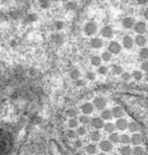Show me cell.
Instances as JSON below:
<instances>
[{
    "mask_svg": "<svg viewBox=\"0 0 148 155\" xmlns=\"http://www.w3.org/2000/svg\"><path fill=\"white\" fill-rule=\"evenodd\" d=\"M85 33L86 36H92L98 32V25L95 22H88L85 26Z\"/></svg>",
    "mask_w": 148,
    "mask_h": 155,
    "instance_id": "1",
    "label": "cell"
},
{
    "mask_svg": "<svg viewBox=\"0 0 148 155\" xmlns=\"http://www.w3.org/2000/svg\"><path fill=\"white\" fill-rule=\"evenodd\" d=\"M121 51V46L120 44L116 41H111L110 43L108 44V52L110 54H118L120 53Z\"/></svg>",
    "mask_w": 148,
    "mask_h": 155,
    "instance_id": "2",
    "label": "cell"
},
{
    "mask_svg": "<svg viewBox=\"0 0 148 155\" xmlns=\"http://www.w3.org/2000/svg\"><path fill=\"white\" fill-rule=\"evenodd\" d=\"M133 28H134V31L136 32L138 35H142V34H144L146 32V24L144 23V22H142V21L135 23Z\"/></svg>",
    "mask_w": 148,
    "mask_h": 155,
    "instance_id": "3",
    "label": "cell"
},
{
    "mask_svg": "<svg viewBox=\"0 0 148 155\" xmlns=\"http://www.w3.org/2000/svg\"><path fill=\"white\" fill-rule=\"evenodd\" d=\"M91 125L95 129H101L104 126V122L101 117H94L91 120Z\"/></svg>",
    "mask_w": 148,
    "mask_h": 155,
    "instance_id": "4",
    "label": "cell"
},
{
    "mask_svg": "<svg viewBox=\"0 0 148 155\" xmlns=\"http://www.w3.org/2000/svg\"><path fill=\"white\" fill-rule=\"evenodd\" d=\"M121 25H122V27L125 29H131L132 27H134L135 20L131 17H125L124 19H122Z\"/></svg>",
    "mask_w": 148,
    "mask_h": 155,
    "instance_id": "5",
    "label": "cell"
},
{
    "mask_svg": "<svg viewBox=\"0 0 148 155\" xmlns=\"http://www.w3.org/2000/svg\"><path fill=\"white\" fill-rule=\"evenodd\" d=\"M99 148L104 151V152H109V151L112 150V148H113V145L109 140H104L101 141V143H99Z\"/></svg>",
    "mask_w": 148,
    "mask_h": 155,
    "instance_id": "6",
    "label": "cell"
},
{
    "mask_svg": "<svg viewBox=\"0 0 148 155\" xmlns=\"http://www.w3.org/2000/svg\"><path fill=\"white\" fill-rule=\"evenodd\" d=\"M94 106H95V108L99 109V111H102V109H105L107 102H105V99L102 98H96L94 101Z\"/></svg>",
    "mask_w": 148,
    "mask_h": 155,
    "instance_id": "7",
    "label": "cell"
},
{
    "mask_svg": "<svg viewBox=\"0 0 148 155\" xmlns=\"http://www.w3.org/2000/svg\"><path fill=\"white\" fill-rule=\"evenodd\" d=\"M115 127H116L118 130L123 131V130H125V129L128 128V122H127L126 119L119 118V119H117L116 122H115Z\"/></svg>",
    "mask_w": 148,
    "mask_h": 155,
    "instance_id": "8",
    "label": "cell"
},
{
    "mask_svg": "<svg viewBox=\"0 0 148 155\" xmlns=\"http://www.w3.org/2000/svg\"><path fill=\"white\" fill-rule=\"evenodd\" d=\"M94 108H95V106L91 102H86L81 106V109H82L83 114H85L86 115L92 114V112L94 111Z\"/></svg>",
    "mask_w": 148,
    "mask_h": 155,
    "instance_id": "9",
    "label": "cell"
},
{
    "mask_svg": "<svg viewBox=\"0 0 148 155\" xmlns=\"http://www.w3.org/2000/svg\"><path fill=\"white\" fill-rule=\"evenodd\" d=\"M111 112H112V116H114L115 118L119 119L124 116V111L121 106H114V108H112Z\"/></svg>",
    "mask_w": 148,
    "mask_h": 155,
    "instance_id": "10",
    "label": "cell"
},
{
    "mask_svg": "<svg viewBox=\"0 0 148 155\" xmlns=\"http://www.w3.org/2000/svg\"><path fill=\"white\" fill-rule=\"evenodd\" d=\"M133 44H134V41L130 36H124L123 39H122V45H123L125 49L127 50L131 49V48L133 47Z\"/></svg>",
    "mask_w": 148,
    "mask_h": 155,
    "instance_id": "11",
    "label": "cell"
},
{
    "mask_svg": "<svg viewBox=\"0 0 148 155\" xmlns=\"http://www.w3.org/2000/svg\"><path fill=\"white\" fill-rule=\"evenodd\" d=\"M89 45H91V47L94 48V49H101V48H102V46H104V42L99 38H92V40L89 41Z\"/></svg>",
    "mask_w": 148,
    "mask_h": 155,
    "instance_id": "12",
    "label": "cell"
},
{
    "mask_svg": "<svg viewBox=\"0 0 148 155\" xmlns=\"http://www.w3.org/2000/svg\"><path fill=\"white\" fill-rule=\"evenodd\" d=\"M101 33L102 35V37L104 38H111L112 35H113V30L110 26H104V28L101 29Z\"/></svg>",
    "mask_w": 148,
    "mask_h": 155,
    "instance_id": "13",
    "label": "cell"
},
{
    "mask_svg": "<svg viewBox=\"0 0 148 155\" xmlns=\"http://www.w3.org/2000/svg\"><path fill=\"white\" fill-rule=\"evenodd\" d=\"M141 141H142V138H141V135L138 134V133H134L132 134V136L130 137V143H132L133 145H136V146H138Z\"/></svg>",
    "mask_w": 148,
    "mask_h": 155,
    "instance_id": "14",
    "label": "cell"
},
{
    "mask_svg": "<svg viewBox=\"0 0 148 155\" xmlns=\"http://www.w3.org/2000/svg\"><path fill=\"white\" fill-rule=\"evenodd\" d=\"M146 38L143 35H137L136 38H135V43L139 47H144L146 45Z\"/></svg>",
    "mask_w": 148,
    "mask_h": 155,
    "instance_id": "15",
    "label": "cell"
},
{
    "mask_svg": "<svg viewBox=\"0 0 148 155\" xmlns=\"http://www.w3.org/2000/svg\"><path fill=\"white\" fill-rule=\"evenodd\" d=\"M112 117V112L109 109H104L101 112V119L102 120H109Z\"/></svg>",
    "mask_w": 148,
    "mask_h": 155,
    "instance_id": "16",
    "label": "cell"
},
{
    "mask_svg": "<svg viewBox=\"0 0 148 155\" xmlns=\"http://www.w3.org/2000/svg\"><path fill=\"white\" fill-rule=\"evenodd\" d=\"M120 154L121 155H132V148L125 145V146H122L119 148Z\"/></svg>",
    "mask_w": 148,
    "mask_h": 155,
    "instance_id": "17",
    "label": "cell"
},
{
    "mask_svg": "<svg viewBox=\"0 0 148 155\" xmlns=\"http://www.w3.org/2000/svg\"><path fill=\"white\" fill-rule=\"evenodd\" d=\"M86 153H89V154H95L98 152V147H96L95 144H92V143L89 144V145H86Z\"/></svg>",
    "mask_w": 148,
    "mask_h": 155,
    "instance_id": "18",
    "label": "cell"
},
{
    "mask_svg": "<svg viewBox=\"0 0 148 155\" xmlns=\"http://www.w3.org/2000/svg\"><path fill=\"white\" fill-rule=\"evenodd\" d=\"M104 128L107 132H109V133H113L116 127H115V124L111 123V122H108V123H104Z\"/></svg>",
    "mask_w": 148,
    "mask_h": 155,
    "instance_id": "19",
    "label": "cell"
},
{
    "mask_svg": "<svg viewBox=\"0 0 148 155\" xmlns=\"http://www.w3.org/2000/svg\"><path fill=\"white\" fill-rule=\"evenodd\" d=\"M128 129L130 132H136L139 130V124L135 121L130 122V123H128Z\"/></svg>",
    "mask_w": 148,
    "mask_h": 155,
    "instance_id": "20",
    "label": "cell"
},
{
    "mask_svg": "<svg viewBox=\"0 0 148 155\" xmlns=\"http://www.w3.org/2000/svg\"><path fill=\"white\" fill-rule=\"evenodd\" d=\"M101 132H98V131H92V133H91V139L94 141V142H98L101 140Z\"/></svg>",
    "mask_w": 148,
    "mask_h": 155,
    "instance_id": "21",
    "label": "cell"
},
{
    "mask_svg": "<svg viewBox=\"0 0 148 155\" xmlns=\"http://www.w3.org/2000/svg\"><path fill=\"white\" fill-rule=\"evenodd\" d=\"M119 138H120V136L117 132H113V133H110V135H109V141H110L111 143L119 142Z\"/></svg>",
    "mask_w": 148,
    "mask_h": 155,
    "instance_id": "22",
    "label": "cell"
},
{
    "mask_svg": "<svg viewBox=\"0 0 148 155\" xmlns=\"http://www.w3.org/2000/svg\"><path fill=\"white\" fill-rule=\"evenodd\" d=\"M139 58L142 60H148V48H142L139 51Z\"/></svg>",
    "mask_w": 148,
    "mask_h": 155,
    "instance_id": "23",
    "label": "cell"
},
{
    "mask_svg": "<svg viewBox=\"0 0 148 155\" xmlns=\"http://www.w3.org/2000/svg\"><path fill=\"white\" fill-rule=\"evenodd\" d=\"M91 63L92 66H95V67H98V66H101V57H98V56H94L91 59Z\"/></svg>",
    "mask_w": 148,
    "mask_h": 155,
    "instance_id": "24",
    "label": "cell"
},
{
    "mask_svg": "<svg viewBox=\"0 0 148 155\" xmlns=\"http://www.w3.org/2000/svg\"><path fill=\"white\" fill-rule=\"evenodd\" d=\"M70 77L71 79H73L74 81H78L80 80V77H81V73L78 70H74L70 73Z\"/></svg>",
    "mask_w": 148,
    "mask_h": 155,
    "instance_id": "25",
    "label": "cell"
},
{
    "mask_svg": "<svg viewBox=\"0 0 148 155\" xmlns=\"http://www.w3.org/2000/svg\"><path fill=\"white\" fill-rule=\"evenodd\" d=\"M133 155H144V148L141 146H135L132 149Z\"/></svg>",
    "mask_w": 148,
    "mask_h": 155,
    "instance_id": "26",
    "label": "cell"
},
{
    "mask_svg": "<svg viewBox=\"0 0 148 155\" xmlns=\"http://www.w3.org/2000/svg\"><path fill=\"white\" fill-rule=\"evenodd\" d=\"M119 142H120V143H122V144H128V143H130V137L128 136L127 134H122V135H120Z\"/></svg>",
    "mask_w": 148,
    "mask_h": 155,
    "instance_id": "27",
    "label": "cell"
},
{
    "mask_svg": "<svg viewBox=\"0 0 148 155\" xmlns=\"http://www.w3.org/2000/svg\"><path fill=\"white\" fill-rule=\"evenodd\" d=\"M78 123L79 122L76 118H70L69 122H68V125H69V127L71 129H74V128H76L77 126H78Z\"/></svg>",
    "mask_w": 148,
    "mask_h": 155,
    "instance_id": "28",
    "label": "cell"
},
{
    "mask_svg": "<svg viewBox=\"0 0 148 155\" xmlns=\"http://www.w3.org/2000/svg\"><path fill=\"white\" fill-rule=\"evenodd\" d=\"M122 68L120 66H117V65H113L112 66V72H113V74H115V75H121L122 73Z\"/></svg>",
    "mask_w": 148,
    "mask_h": 155,
    "instance_id": "29",
    "label": "cell"
},
{
    "mask_svg": "<svg viewBox=\"0 0 148 155\" xmlns=\"http://www.w3.org/2000/svg\"><path fill=\"white\" fill-rule=\"evenodd\" d=\"M91 120H92V119L86 114H83V115L80 116V121H81L83 124H88V123L91 122Z\"/></svg>",
    "mask_w": 148,
    "mask_h": 155,
    "instance_id": "30",
    "label": "cell"
},
{
    "mask_svg": "<svg viewBox=\"0 0 148 155\" xmlns=\"http://www.w3.org/2000/svg\"><path fill=\"white\" fill-rule=\"evenodd\" d=\"M66 114H67V116H69V117L74 118L75 116H77V111L75 108H69L66 111Z\"/></svg>",
    "mask_w": 148,
    "mask_h": 155,
    "instance_id": "31",
    "label": "cell"
},
{
    "mask_svg": "<svg viewBox=\"0 0 148 155\" xmlns=\"http://www.w3.org/2000/svg\"><path fill=\"white\" fill-rule=\"evenodd\" d=\"M133 78L136 81H140V80H142L143 75H142V73H141L140 71H134V72H133Z\"/></svg>",
    "mask_w": 148,
    "mask_h": 155,
    "instance_id": "32",
    "label": "cell"
},
{
    "mask_svg": "<svg viewBox=\"0 0 148 155\" xmlns=\"http://www.w3.org/2000/svg\"><path fill=\"white\" fill-rule=\"evenodd\" d=\"M108 69L105 66H101L98 69V73L99 74V75H105V74L107 73Z\"/></svg>",
    "mask_w": 148,
    "mask_h": 155,
    "instance_id": "33",
    "label": "cell"
},
{
    "mask_svg": "<svg viewBox=\"0 0 148 155\" xmlns=\"http://www.w3.org/2000/svg\"><path fill=\"white\" fill-rule=\"evenodd\" d=\"M101 59L107 62V61L111 59V54L109 53V52H104V53H102V55H101Z\"/></svg>",
    "mask_w": 148,
    "mask_h": 155,
    "instance_id": "34",
    "label": "cell"
},
{
    "mask_svg": "<svg viewBox=\"0 0 148 155\" xmlns=\"http://www.w3.org/2000/svg\"><path fill=\"white\" fill-rule=\"evenodd\" d=\"M77 133H78L79 135H85L86 133V129L85 126H80L78 127V129H77Z\"/></svg>",
    "mask_w": 148,
    "mask_h": 155,
    "instance_id": "35",
    "label": "cell"
},
{
    "mask_svg": "<svg viewBox=\"0 0 148 155\" xmlns=\"http://www.w3.org/2000/svg\"><path fill=\"white\" fill-rule=\"evenodd\" d=\"M121 79L123 80V81H128V80H130V79H131V75H130L129 73L124 72V73H122V74H121Z\"/></svg>",
    "mask_w": 148,
    "mask_h": 155,
    "instance_id": "36",
    "label": "cell"
},
{
    "mask_svg": "<svg viewBox=\"0 0 148 155\" xmlns=\"http://www.w3.org/2000/svg\"><path fill=\"white\" fill-rule=\"evenodd\" d=\"M67 135L69 138H75L77 136V132L75 130H73V129H71V130L67 132Z\"/></svg>",
    "mask_w": 148,
    "mask_h": 155,
    "instance_id": "37",
    "label": "cell"
},
{
    "mask_svg": "<svg viewBox=\"0 0 148 155\" xmlns=\"http://www.w3.org/2000/svg\"><path fill=\"white\" fill-rule=\"evenodd\" d=\"M86 79L89 80V81H94V80L95 79V74L92 73V72L86 73Z\"/></svg>",
    "mask_w": 148,
    "mask_h": 155,
    "instance_id": "38",
    "label": "cell"
},
{
    "mask_svg": "<svg viewBox=\"0 0 148 155\" xmlns=\"http://www.w3.org/2000/svg\"><path fill=\"white\" fill-rule=\"evenodd\" d=\"M141 70L148 72V61H144V62L141 64Z\"/></svg>",
    "mask_w": 148,
    "mask_h": 155,
    "instance_id": "39",
    "label": "cell"
},
{
    "mask_svg": "<svg viewBox=\"0 0 148 155\" xmlns=\"http://www.w3.org/2000/svg\"><path fill=\"white\" fill-rule=\"evenodd\" d=\"M40 5L42 8H48L50 6L49 1H40Z\"/></svg>",
    "mask_w": 148,
    "mask_h": 155,
    "instance_id": "40",
    "label": "cell"
},
{
    "mask_svg": "<svg viewBox=\"0 0 148 155\" xmlns=\"http://www.w3.org/2000/svg\"><path fill=\"white\" fill-rule=\"evenodd\" d=\"M75 146H76L77 148H81V147L83 146V142H82V140H80V139L76 140V142H75Z\"/></svg>",
    "mask_w": 148,
    "mask_h": 155,
    "instance_id": "41",
    "label": "cell"
},
{
    "mask_svg": "<svg viewBox=\"0 0 148 155\" xmlns=\"http://www.w3.org/2000/svg\"><path fill=\"white\" fill-rule=\"evenodd\" d=\"M76 85L77 86H83V85H86V83H85V81H82V80H78V81H76Z\"/></svg>",
    "mask_w": 148,
    "mask_h": 155,
    "instance_id": "42",
    "label": "cell"
},
{
    "mask_svg": "<svg viewBox=\"0 0 148 155\" xmlns=\"http://www.w3.org/2000/svg\"><path fill=\"white\" fill-rule=\"evenodd\" d=\"M29 20L30 21H34V20H37V17L35 16V14H31L29 16Z\"/></svg>",
    "mask_w": 148,
    "mask_h": 155,
    "instance_id": "43",
    "label": "cell"
},
{
    "mask_svg": "<svg viewBox=\"0 0 148 155\" xmlns=\"http://www.w3.org/2000/svg\"><path fill=\"white\" fill-rule=\"evenodd\" d=\"M35 122H36V123H41V122H42L41 117H39V116H37V117H35Z\"/></svg>",
    "mask_w": 148,
    "mask_h": 155,
    "instance_id": "44",
    "label": "cell"
},
{
    "mask_svg": "<svg viewBox=\"0 0 148 155\" xmlns=\"http://www.w3.org/2000/svg\"><path fill=\"white\" fill-rule=\"evenodd\" d=\"M143 16H144V18H145L146 20H148V9H146V10L144 11V13H143Z\"/></svg>",
    "mask_w": 148,
    "mask_h": 155,
    "instance_id": "45",
    "label": "cell"
},
{
    "mask_svg": "<svg viewBox=\"0 0 148 155\" xmlns=\"http://www.w3.org/2000/svg\"><path fill=\"white\" fill-rule=\"evenodd\" d=\"M56 24L58 25V29H61V28L63 27V24H62V22H57Z\"/></svg>",
    "mask_w": 148,
    "mask_h": 155,
    "instance_id": "46",
    "label": "cell"
},
{
    "mask_svg": "<svg viewBox=\"0 0 148 155\" xmlns=\"http://www.w3.org/2000/svg\"><path fill=\"white\" fill-rule=\"evenodd\" d=\"M98 155H107L104 152H101V153H99V154H98Z\"/></svg>",
    "mask_w": 148,
    "mask_h": 155,
    "instance_id": "47",
    "label": "cell"
},
{
    "mask_svg": "<svg viewBox=\"0 0 148 155\" xmlns=\"http://www.w3.org/2000/svg\"><path fill=\"white\" fill-rule=\"evenodd\" d=\"M145 79H146V81H147V82H148V74H147V75L145 76Z\"/></svg>",
    "mask_w": 148,
    "mask_h": 155,
    "instance_id": "48",
    "label": "cell"
},
{
    "mask_svg": "<svg viewBox=\"0 0 148 155\" xmlns=\"http://www.w3.org/2000/svg\"><path fill=\"white\" fill-rule=\"evenodd\" d=\"M113 155H118V154H113Z\"/></svg>",
    "mask_w": 148,
    "mask_h": 155,
    "instance_id": "49",
    "label": "cell"
}]
</instances>
